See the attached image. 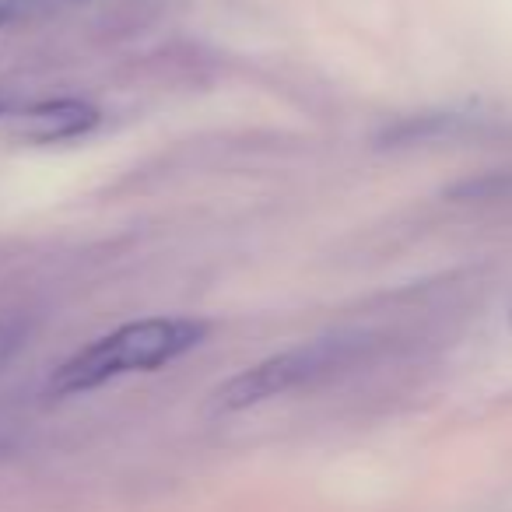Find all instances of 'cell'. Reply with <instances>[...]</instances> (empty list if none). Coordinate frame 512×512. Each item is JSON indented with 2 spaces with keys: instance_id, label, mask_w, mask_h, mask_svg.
Segmentation results:
<instances>
[{
  "instance_id": "cell-5",
  "label": "cell",
  "mask_w": 512,
  "mask_h": 512,
  "mask_svg": "<svg viewBox=\"0 0 512 512\" xmlns=\"http://www.w3.org/2000/svg\"><path fill=\"white\" fill-rule=\"evenodd\" d=\"M449 197L456 200H512V172H488L453 186Z\"/></svg>"
},
{
  "instance_id": "cell-3",
  "label": "cell",
  "mask_w": 512,
  "mask_h": 512,
  "mask_svg": "<svg viewBox=\"0 0 512 512\" xmlns=\"http://www.w3.org/2000/svg\"><path fill=\"white\" fill-rule=\"evenodd\" d=\"M11 120V137L25 144H60L85 137L99 123V109L81 99H46L18 106Z\"/></svg>"
},
{
  "instance_id": "cell-8",
  "label": "cell",
  "mask_w": 512,
  "mask_h": 512,
  "mask_svg": "<svg viewBox=\"0 0 512 512\" xmlns=\"http://www.w3.org/2000/svg\"><path fill=\"white\" fill-rule=\"evenodd\" d=\"M15 99H11V95L8 92H0V116H11V113H15Z\"/></svg>"
},
{
  "instance_id": "cell-2",
  "label": "cell",
  "mask_w": 512,
  "mask_h": 512,
  "mask_svg": "<svg viewBox=\"0 0 512 512\" xmlns=\"http://www.w3.org/2000/svg\"><path fill=\"white\" fill-rule=\"evenodd\" d=\"M376 344L379 341L372 334H330L316 337V341H302L281 355L256 362L253 369L239 372L214 397H218L221 411H246V407L264 404V400L309 390V386L327 383V379L355 369L376 351Z\"/></svg>"
},
{
  "instance_id": "cell-4",
  "label": "cell",
  "mask_w": 512,
  "mask_h": 512,
  "mask_svg": "<svg viewBox=\"0 0 512 512\" xmlns=\"http://www.w3.org/2000/svg\"><path fill=\"white\" fill-rule=\"evenodd\" d=\"M481 123L474 116H456V113H425V116H407V120L393 123L383 130L379 141L390 148H404V144H439V141H463V137L481 134Z\"/></svg>"
},
{
  "instance_id": "cell-7",
  "label": "cell",
  "mask_w": 512,
  "mask_h": 512,
  "mask_svg": "<svg viewBox=\"0 0 512 512\" xmlns=\"http://www.w3.org/2000/svg\"><path fill=\"white\" fill-rule=\"evenodd\" d=\"M32 4H36V0H0V29H8L11 22L29 15Z\"/></svg>"
},
{
  "instance_id": "cell-1",
  "label": "cell",
  "mask_w": 512,
  "mask_h": 512,
  "mask_svg": "<svg viewBox=\"0 0 512 512\" xmlns=\"http://www.w3.org/2000/svg\"><path fill=\"white\" fill-rule=\"evenodd\" d=\"M204 337L207 323L190 320V316H151V320L127 323L57 365L50 376V393L71 397V393H88L127 372L162 369L197 348Z\"/></svg>"
},
{
  "instance_id": "cell-6",
  "label": "cell",
  "mask_w": 512,
  "mask_h": 512,
  "mask_svg": "<svg viewBox=\"0 0 512 512\" xmlns=\"http://www.w3.org/2000/svg\"><path fill=\"white\" fill-rule=\"evenodd\" d=\"M25 341V323L22 320H0V365L8 362Z\"/></svg>"
}]
</instances>
